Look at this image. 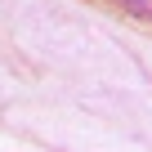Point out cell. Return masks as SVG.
I'll return each instance as SVG.
<instances>
[{
	"mask_svg": "<svg viewBox=\"0 0 152 152\" xmlns=\"http://www.w3.org/2000/svg\"><path fill=\"white\" fill-rule=\"evenodd\" d=\"M116 5L125 14H134V18H152V0H116Z\"/></svg>",
	"mask_w": 152,
	"mask_h": 152,
	"instance_id": "obj_1",
	"label": "cell"
}]
</instances>
